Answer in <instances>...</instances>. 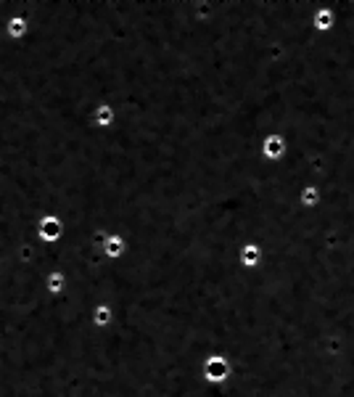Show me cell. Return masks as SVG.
<instances>
[{"mask_svg":"<svg viewBox=\"0 0 354 397\" xmlns=\"http://www.w3.org/2000/svg\"><path fill=\"white\" fill-rule=\"evenodd\" d=\"M291 151V143L283 132H267L262 141H259V156H262L267 164H281L285 162V156Z\"/></svg>","mask_w":354,"mask_h":397,"instance_id":"cell-1","label":"cell"},{"mask_svg":"<svg viewBox=\"0 0 354 397\" xmlns=\"http://www.w3.org/2000/svg\"><path fill=\"white\" fill-rule=\"evenodd\" d=\"M35 236H37V241L45 246H56L64 241V236H66V225L61 220L59 214H42L40 220L35 223Z\"/></svg>","mask_w":354,"mask_h":397,"instance_id":"cell-2","label":"cell"},{"mask_svg":"<svg viewBox=\"0 0 354 397\" xmlns=\"http://www.w3.org/2000/svg\"><path fill=\"white\" fill-rule=\"evenodd\" d=\"M238 265H241L243 270H259L264 265V246L259 241H246V244L238 246Z\"/></svg>","mask_w":354,"mask_h":397,"instance_id":"cell-3","label":"cell"},{"mask_svg":"<svg viewBox=\"0 0 354 397\" xmlns=\"http://www.w3.org/2000/svg\"><path fill=\"white\" fill-rule=\"evenodd\" d=\"M3 32H6V38H8L11 42H24L27 38H30V32H32L30 16H27V13H21V11L11 13L8 19H6V27H3Z\"/></svg>","mask_w":354,"mask_h":397,"instance_id":"cell-4","label":"cell"},{"mask_svg":"<svg viewBox=\"0 0 354 397\" xmlns=\"http://www.w3.org/2000/svg\"><path fill=\"white\" fill-rule=\"evenodd\" d=\"M296 202H299V209L304 212H317L323 207V188L317 183H304L296 194Z\"/></svg>","mask_w":354,"mask_h":397,"instance_id":"cell-5","label":"cell"},{"mask_svg":"<svg viewBox=\"0 0 354 397\" xmlns=\"http://www.w3.org/2000/svg\"><path fill=\"white\" fill-rule=\"evenodd\" d=\"M338 24V11L334 6H320V8L312 13V30L317 35H331Z\"/></svg>","mask_w":354,"mask_h":397,"instance_id":"cell-6","label":"cell"},{"mask_svg":"<svg viewBox=\"0 0 354 397\" xmlns=\"http://www.w3.org/2000/svg\"><path fill=\"white\" fill-rule=\"evenodd\" d=\"M117 120H119V112L109 101H101L93 109V127L95 130H112L114 125H117Z\"/></svg>","mask_w":354,"mask_h":397,"instance_id":"cell-7","label":"cell"},{"mask_svg":"<svg viewBox=\"0 0 354 397\" xmlns=\"http://www.w3.org/2000/svg\"><path fill=\"white\" fill-rule=\"evenodd\" d=\"M101 255L112 263H119L122 257L127 255V238L122 234H109L101 241Z\"/></svg>","mask_w":354,"mask_h":397,"instance_id":"cell-8","label":"cell"},{"mask_svg":"<svg viewBox=\"0 0 354 397\" xmlns=\"http://www.w3.org/2000/svg\"><path fill=\"white\" fill-rule=\"evenodd\" d=\"M42 286H45L48 297L59 299V297H64L66 292H69V278H66V273H64V270H51V273L45 275Z\"/></svg>","mask_w":354,"mask_h":397,"instance_id":"cell-9","label":"cell"},{"mask_svg":"<svg viewBox=\"0 0 354 397\" xmlns=\"http://www.w3.org/2000/svg\"><path fill=\"white\" fill-rule=\"evenodd\" d=\"M228 376V360L225 357H209L206 360V379L209 381H223V379Z\"/></svg>","mask_w":354,"mask_h":397,"instance_id":"cell-10","label":"cell"},{"mask_svg":"<svg viewBox=\"0 0 354 397\" xmlns=\"http://www.w3.org/2000/svg\"><path fill=\"white\" fill-rule=\"evenodd\" d=\"M114 321V310L109 302H98V305H93V323L98 328H106L109 323Z\"/></svg>","mask_w":354,"mask_h":397,"instance_id":"cell-11","label":"cell"}]
</instances>
